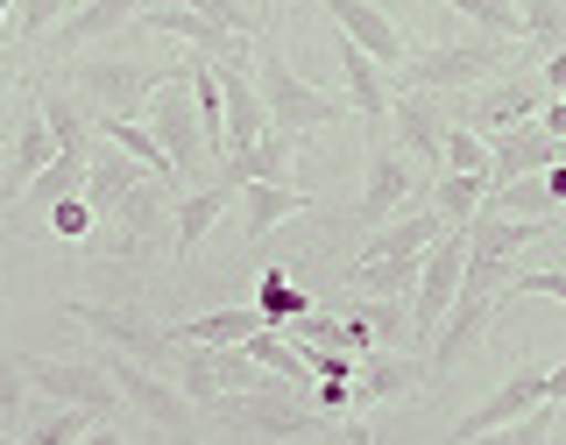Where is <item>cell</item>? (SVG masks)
I'll return each instance as SVG.
<instances>
[{"mask_svg":"<svg viewBox=\"0 0 566 445\" xmlns=\"http://www.w3.org/2000/svg\"><path fill=\"white\" fill-rule=\"evenodd\" d=\"M255 93H262V114H270V128L291 135V141L333 128V120H347V99L318 93L312 78H297V71L283 64L270 43H255Z\"/></svg>","mask_w":566,"mask_h":445,"instance_id":"1","label":"cell"},{"mask_svg":"<svg viewBox=\"0 0 566 445\" xmlns=\"http://www.w3.org/2000/svg\"><path fill=\"white\" fill-rule=\"evenodd\" d=\"M78 85L99 99V114H128V106H135V93H142L149 78H142L135 64H85V71H78Z\"/></svg>","mask_w":566,"mask_h":445,"instance_id":"29","label":"cell"},{"mask_svg":"<svg viewBox=\"0 0 566 445\" xmlns=\"http://www.w3.org/2000/svg\"><path fill=\"white\" fill-rule=\"evenodd\" d=\"M227 205H234V184H227V177H220V184H199V191H191V199L185 205H177V226H170V241H177V255H199V241L212 234V226H220V212Z\"/></svg>","mask_w":566,"mask_h":445,"instance_id":"21","label":"cell"},{"mask_svg":"<svg viewBox=\"0 0 566 445\" xmlns=\"http://www.w3.org/2000/svg\"><path fill=\"white\" fill-rule=\"evenodd\" d=\"M85 163H93V149H57L43 163V177L29 184L35 205H64V199H85Z\"/></svg>","mask_w":566,"mask_h":445,"instance_id":"26","label":"cell"},{"mask_svg":"<svg viewBox=\"0 0 566 445\" xmlns=\"http://www.w3.org/2000/svg\"><path fill=\"white\" fill-rule=\"evenodd\" d=\"M142 8H149V0H85V8L57 29V43H64V50H85V43H99V35L128 29Z\"/></svg>","mask_w":566,"mask_h":445,"instance_id":"24","label":"cell"},{"mask_svg":"<svg viewBox=\"0 0 566 445\" xmlns=\"http://www.w3.org/2000/svg\"><path fill=\"white\" fill-rule=\"evenodd\" d=\"M489 205V177H460V170H439L432 177V212L439 226H474V212Z\"/></svg>","mask_w":566,"mask_h":445,"instance_id":"25","label":"cell"},{"mask_svg":"<svg viewBox=\"0 0 566 445\" xmlns=\"http://www.w3.org/2000/svg\"><path fill=\"white\" fill-rule=\"evenodd\" d=\"M255 14H276V0H255Z\"/></svg>","mask_w":566,"mask_h":445,"instance_id":"49","label":"cell"},{"mask_svg":"<svg viewBox=\"0 0 566 445\" xmlns=\"http://www.w3.org/2000/svg\"><path fill=\"white\" fill-rule=\"evenodd\" d=\"M291 149H297V141L291 135H262L255 141V149H234V156H227V184H291Z\"/></svg>","mask_w":566,"mask_h":445,"instance_id":"20","label":"cell"},{"mask_svg":"<svg viewBox=\"0 0 566 445\" xmlns=\"http://www.w3.org/2000/svg\"><path fill=\"white\" fill-rule=\"evenodd\" d=\"M142 128L156 135V149L170 156V170H199L206 163V135H199V106H191V85L185 78H156L149 85V120Z\"/></svg>","mask_w":566,"mask_h":445,"instance_id":"6","label":"cell"},{"mask_svg":"<svg viewBox=\"0 0 566 445\" xmlns=\"http://www.w3.org/2000/svg\"><path fill=\"white\" fill-rule=\"evenodd\" d=\"M553 417H559V403H538V411H531V417L503 424V432H489L482 445H553Z\"/></svg>","mask_w":566,"mask_h":445,"instance_id":"37","label":"cell"},{"mask_svg":"<svg viewBox=\"0 0 566 445\" xmlns=\"http://www.w3.org/2000/svg\"><path fill=\"white\" fill-rule=\"evenodd\" d=\"M142 29H156V35H185L191 50H199V57H212V64H234V57H255V43H248V35H227V29H212L206 14H191V8H149L142 14Z\"/></svg>","mask_w":566,"mask_h":445,"instance_id":"13","label":"cell"},{"mask_svg":"<svg viewBox=\"0 0 566 445\" xmlns=\"http://www.w3.org/2000/svg\"><path fill=\"white\" fill-rule=\"evenodd\" d=\"M545 403V368H524V375H510L495 396L482 403V411H468L453 424V445H482L489 432H503V424H517V417H531Z\"/></svg>","mask_w":566,"mask_h":445,"instance_id":"10","label":"cell"},{"mask_svg":"<svg viewBox=\"0 0 566 445\" xmlns=\"http://www.w3.org/2000/svg\"><path fill=\"white\" fill-rule=\"evenodd\" d=\"M177 8H191V14H206L212 29H227V35H248V43H255V22L241 14V0H177Z\"/></svg>","mask_w":566,"mask_h":445,"instance_id":"38","label":"cell"},{"mask_svg":"<svg viewBox=\"0 0 566 445\" xmlns=\"http://www.w3.org/2000/svg\"><path fill=\"white\" fill-rule=\"evenodd\" d=\"M503 64V43H439V50H411L403 57V85L411 93H453V85H474Z\"/></svg>","mask_w":566,"mask_h":445,"instance_id":"7","label":"cell"},{"mask_svg":"<svg viewBox=\"0 0 566 445\" xmlns=\"http://www.w3.org/2000/svg\"><path fill=\"white\" fill-rule=\"evenodd\" d=\"M545 205H566V163L545 170Z\"/></svg>","mask_w":566,"mask_h":445,"instance_id":"47","label":"cell"},{"mask_svg":"<svg viewBox=\"0 0 566 445\" xmlns=\"http://www.w3.org/2000/svg\"><path fill=\"white\" fill-rule=\"evenodd\" d=\"M460 276H468V226H447L418 262V311H411V332L432 347V332L447 326L453 297H460Z\"/></svg>","mask_w":566,"mask_h":445,"instance_id":"5","label":"cell"},{"mask_svg":"<svg viewBox=\"0 0 566 445\" xmlns=\"http://www.w3.org/2000/svg\"><path fill=\"white\" fill-rule=\"evenodd\" d=\"M99 135H106V141H114V149H120V156H128V163H135V170H149V177H156V184H177V170H170V156H164V149H156V135H149V128H142V120H135V114H99Z\"/></svg>","mask_w":566,"mask_h":445,"instance_id":"23","label":"cell"},{"mask_svg":"<svg viewBox=\"0 0 566 445\" xmlns=\"http://www.w3.org/2000/svg\"><path fill=\"white\" fill-rule=\"evenodd\" d=\"M411 199H418V163L397 149H376L368 156V184L354 199V226H389L397 212H411Z\"/></svg>","mask_w":566,"mask_h":445,"instance_id":"9","label":"cell"},{"mask_svg":"<svg viewBox=\"0 0 566 445\" xmlns=\"http://www.w3.org/2000/svg\"><path fill=\"white\" fill-rule=\"evenodd\" d=\"M78 445H128V438H120V432H114V424H93V432H85Z\"/></svg>","mask_w":566,"mask_h":445,"instance_id":"48","label":"cell"},{"mask_svg":"<svg viewBox=\"0 0 566 445\" xmlns=\"http://www.w3.org/2000/svg\"><path fill=\"white\" fill-rule=\"evenodd\" d=\"M0 93H8V78H0Z\"/></svg>","mask_w":566,"mask_h":445,"instance_id":"51","label":"cell"},{"mask_svg":"<svg viewBox=\"0 0 566 445\" xmlns=\"http://www.w3.org/2000/svg\"><path fill=\"white\" fill-rule=\"evenodd\" d=\"M312 199L297 184H241V241H270V226L297 220Z\"/></svg>","mask_w":566,"mask_h":445,"instance_id":"16","label":"cell"},{"mask_svg":"<svg viewBox=\"0 0 566 445\" xmlns=\"http://www.w3.org/2000/svg\"><path fill=\"white\" fill-rule=\"evenodd\" d=\"M447 8H460L474 29H489V43H524V14H517V0H447Z\"/></svg>","mask_w":566,"mask_h":445,"instance_id":"31","label":"cell"},{"mask_svg":"<svg viewBox=\"0 0 566 445\" xmlns=\"http://www.w3.org/2000/svg\"><path fill=\"white\" fill-rule=\"evenodd\" d=\"M524 43H559V29H566V14H559V0H524Z\"/></svg>","mask_w":566,"mask_h":445,"instance_id":"39","label":"cell"},{"mask_svg":"<svg viewBox=\"0 0 566 445\" xmlns=\"http://www.w3.org/2000/svg\"><path fill=\"white\" fill-rule=\"evenodd\" d=\"M503 290H517V297H553V305H566V269H510Z\"/></svg>","mask_w":566,"mask_h":445,"instance_id":"40","label":"cell"},{"mask_svg":"<svg viewBox=\"0 0 566 445\" xmlns=\"http://www.w3.org/2000/svg\"><path fill=\"white\" fill-rule=\"evenodd\" d=\"M403 389H418V361L411 353H361V375H354V411H368V403H389V396H403Z\"/></svg>","mask_w":566,"mask_h":445,"instance_id":"18","label":"cell"},{"mask_svg":"<svg viewBox=\"0 0 566 445\" xmlns=\"http://www.w3.org/2000/svg\"><path fill=\"white\" fill-rule=\"evenodd\" d=\"M8 8H14V0H0V22H8Z\"/></svg>","mask_w":566,"mask_h":445,"instance_id":"50","label":"cell"},{"mask_svg":"<svg viewBox=\"0 0 566 445\" xmlns=\"http://www.w3.org/2000/svg\"><path fill=\"white\" fill-rule=\"evenodd\" d=\"M241 353H248V361L262 368V375H276L283 389H297V396H305V382H312V375H305V353H291V347H283L270 326H262L255 340H241Z\"/></svg>","mask_w":566,"mask_h":445,"instance_id":"30","label":"cell"},{"mask_svg":"<svg viewBox=\"0 0 566 445\" xmlns=\"http://www.w3.org/2000/svg\"><path fill=\"white\" fill-rule=\"evenodd\" d=\"M262 326H291V318H305L312 305H305V290H291V276H283V269H270V276H262Z\"/></svg>","mask_w":566,"mask_h":445,"instance_id":"35","label":"cell"},{"mask_svg":"<svg viewBox=\"0 0 566 445\" xmlns=\"http://www.w3.org/2000/svg\"><path fill=\"white\" fill-rule=\"evenodd\" d=\"M318 8H326L333 22L347 29V43H354V50H368V57H376L382 71H389V64L403 71V57H411V43H403V29L389 22V14L376 8V0H318Z\"/></svg>","mask_w":566,"mask_h":445,"instance_id":"11","label":"cell"},{"mask_svg":"<svg viewBox=\"0 0 566 445\" xmlns=\"http://www.w3.org/2000/svg\"><path fill=\"white\" fill-rule=\"evenodd\" d=\"M14 361H22L29 389H43V396L64 403V411H85L99 424L120 411V389H114V375H106L99 361H43V353H14Z\"/></svg>","mask_w":566,"mask_h":445,"instance_id":"2","label":"cell"},{"mask_svg":"<svg viewBox=\"0 0 566 445\" xmlns=\"http://www.w3.org/2000/svg\"><path fill=\"white\" fill-rule=\"evenodd\" d=\"M71 318H78L93 340H106L114 347V361H142V368H164V361H177V340L164 326H149L142 311H128V305H93V297H78V305H64Z\"/></svg>","mask_w":566,"mask_h":445,"instance_id":"4","label":"cell"},{"mask_svg":"<svg viewBox=\"0 0 566 445\" xmlns=\"http://www.w3.org/2000/svg\"><path fill=\"white\" fill-rule=\"evenodd\" d=\"M418 262H424V255L354 262V269H347V290H361V297H411V283H418Z\"/></svg>","mask_w":566,"mask_h":445,"instance_id":"28","label":"cell"},{"mask_svg":"<svg viewBox=\"0 0 566 445\" xmlns=\"http://www.w3.org/2000/svg\"><path fill=\"white\" fill-rule=\"evenodd\" d=\"M255 332H262V311L255 305H220V311L185 318L170 340L177 347H241V340H255Z\"/></svg>","mask_w":566,"mask_h":445,"instance_id":"15","label":"cell"},{"mask_svg":"<svg viewBox=\"0 0 566 445\" xmlns=\"http://www.w3.org/2000/svg\"><path fill=\"white\" fill-rule=\"evenodd\" d=\"M22 403H29V375H22V361H0V417H22Z\"/></svg>","mask_w":566,"mask_h":445,"instance_id":"41","label":"cell"},{"mask_svg":"<svg viewBox=\"0 0 566 445\" xmlns=\"http://www.w3.org/2000/svg\"><path fill=\"white\" fill-rule=\"evenodd\" d=\"M57 14H64V0H22V35L35 43V35H50L57 29Z\"/></svg>","mask_w":566,"mask_h":445,"instance_id":"43","label":"cell"},{"mask_svg":"<svg viewBox=\"0 0 566 445\" xmlns=\"http://www.w3.org/2000/svg\"><path fill=\"white\" fill-rule=\"evenodd\" d=\"M93 424H99V417H85V411H64V403H50V411L35 417V424H29V432L14 438V445H78L85 432H93Z\"/></svg>","mask_w":566,"mask_h":445,"instance_id":"32","label":"cell"},{"mask_svg":"<svg viewBox=\"0 0 566 445\" xmlns=\"http://www.w3.org/2000/svg\"><path fill=\"white\" fill-rule=\"evenodd\" d=\"M538 128L553 135V141H566V99H545V106H538Z\"/></svg>","mask_w":566,"mask_h":445,"instance_id":"44","label":"cell"},{"mask_svg":"<svg viewBox=\"0 0 566 445\" xmlns=\"http://www.w3.org/2000/svg\"><path fill=\"white\" fill-rule=\"evenodd\" d=\"M361 318H368V332H376V347H389V353H397L403 340H411V318H403V305H397V297H368V305H361Z\"/></svg>","mask_w":566,"mask_h":445,"instance_id":"36","label":"cell"},{"mask_svg":"<svg viewBox=\"0 0 566 445\" xmlns=\"http://www.w3.org/2000/svg\"><path fill=\"white\" fill-rule=\"evenodd\" d=\"M340 71H347V106L368 120V128H382L389 106H397V93H389V78H382V64L368 57V50H354L347 35H340Z\"/></svg>","mask_w":566,"mask_h":445,"instance_id":"14","label":"cell"},{"mask_svg":"<svg viewBox=\"0 0 566 445\" xmlns=\"http://www.w3.org/2000/svg\"><path fill=\"white\" fill-rule=\"evenodd\" d=\"M538 106H545V93H538V85H495V93H482V99H474L468 128H474V135L531 128V120H538Z\"/></svg>","mask_w":566,"mask_h":445,"instance_id":"17","label":"cell"},{"mask_svg":"<svg viewBox=\"0 0 566 445\" xmlns=\"http://www.w3.org/2000/svg\"><path fill=\"white\" fill-rule=\"evenodd\" d=\"M50 226H57L64 241H78V234H93V205L85 199H64V205H50Z\"/></svg>","mask_w":566,"mask_h":445,"instance_id":"42","label":"cell"},{"mask_svg":"<svg viewBox=\"0 0 566 445\" xmlns=\"http://www.w3.org/2000/svg\"><path fill=\"white\" fill-rule=\"evenodd\" d=\"M389 120H397V135L411 141V163L439 177V141H447V120L432 114V99H424V93H403L397 106H389Z\"/></svg>","mask_w":566,"mask_h":445,"instance_id":"19","label":"cell"},{"mask_svg":"<svg viewBox=\"0 0 566 445\" xmlns=\"http://www.w3.org/2000/svg\"><path fill=\"white\" fill-rule=\"evenodd\" d=\"M106 375H114V389H120V403H135L142 417L156 424V432H185L191 438V403H185V389H170L164 375H156V368H142V361H106Z\"/></svg>","mask_w":566,"mask_h":445,"instance_id":"8","label":"cell"},{"mask_svg":"<svg viewBox=\"0 0 566 445\" xmlns=\"http://www.w3.org/2000/svg\"><path fill=\"white\" fill-rule=\"evenodd\" d=\"M206 417H220V424H234V432H248V438H305V432H318V411L305 396H291V389H241V396H220Z\"/></svg>","mask_w":566,"mask_h":445,"instance_id":"3","label":"cell"},{"mask_svg":"<svg viewBox=\"0 0 566 445\" xmlns=\"http://www.w3.org/2000/svg\"><path fill=\"white\" fill-rule=\"evenodd\" d=\"M439 170L489 177V135H474L468 120H460V128H447V141H439Z\"/></svg>","mask_w":566,"mask_h":445,"instance_id":"33","label":"cell"},{"mask_svg":"<svg viewBox=\"0 0 566 445\" xmlns=\"http://www.w3.org/2000/svg\"><path fill=\"white\" fill-rule=\"evenodd\" d=\"M50 156H57V141H50V128H43V114H35L29 106V120H22V135H14V156H8V199L22 184H35V177H43V163Z\"/></svg>","mask_w":566,"mask_h":445,"instance_id":"27","label":"cell"},{"mask_svg":"<svg viewBox=\"0 0 566 445\" xmlns=\"http://www.w3.org/2000/svg\"><path fill=\"white\" fill-rule=\"evenodd\" d=\"M185 85H191V106H199L206 156H227V99H220V64H212V57H191V64H185Z\"/></svg>","mask_w":566,"mask_h":445,"instance_id":"22","label":"cell"},{"mask_svg":"<svg viewBox=\"0 0 566 445\" xmlns=\"http://www.w3.org/2000/svg\"><path fill=\"white\" fill-rule=\"evenodd\" d=\"M220 99H227V156L255 149L270 135V114H262V93H255V57L220 64Z\"/></svg>","mask_w":566,"mask_h":445,"instance_id":"12","label":"cell"},{"mask_svg":"<svg viewBox=\"0 0 566 445\" xmlns=\"http://www.w3.org/2000/svg\"><path fill=\"white\" fill-rule=\"evenodd\" d=\"M35 114H43V128H50L57 149H85V135H93V128H85V114L64 93H35Z\"/></svg>","mask_w":566,"mask_h":445,"instance_id":"34","label":"cell"},{"mask_svg":"<svg viewBox=\"0 0 566 445\" xmlns=\"http://www.w3.org/2000/svg\"><path fill=\"white\" fill-rule=\"evenodd\" d=\"M545 93L566 99V50H553V57H545Z\"/></svg>","mask_w":566,"mask_h":445,"instance_id":"45","label":"cell"},{"mask_svg":"<svg viewBox=\"0 0 566 445\" xmlns=\"http://www.w3.org/2000/svg\"><path fill=\"white\" fill-rule=\"evenodd\" d=\"M545 403H566V353H559V368H545Z\"/></svg>","mask_w":566,"mask_h":445,"instance_id":"46","label":"cell"}]
</instances>
